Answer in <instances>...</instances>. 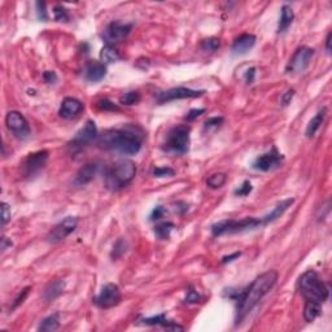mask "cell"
Segmentation results:
<instances>
[{"instance_id":"1","label":"cell","mask_w":332,"mask_h":332,"mask_svg":"<svg viewBox=\"0 0 332 332\" xmlns=\"http://www.w3.org/2000/svg\"><path fill=\"white\" fill-rule=\"evenodd\" d=\"M277 281V271L269 270L256 278L247 288L230 294V297L236 300V325L242 323L245 317L257 307L260 301L273 290Z\"/></svg>"},{"instance_id":"2","label":"cell","mask_w":332,"mask_h":332,"mask_svg":"<svg viewBox=\"0 0 332 332\" xmlns=\"http://www.w3.org/2000/svg\"><path fill=\"white\" fill-rule=\"evenodd\" d=\"M101 148L116 151L122 155H136L142 148L143 135L136 126L122 129H109L103 132L97 140Z\"/></svg>"},{"instance_id":"3","label":"cell","mask_w":332,"mask_h":332,"mask_svg":"<svg viewBox=\"0 0 332 332\" xmlns=\"http://www.w3.org/2000/svg\"><path fill=\"white\" fill-rule=\"evenodd\" d=\"M136 166L131 160H119L105 169L104 181L109 191L117 192L129 186L135 178Z\"/></svg>"},{"instance_id":"4","label":"cell","mask_w":332,"mask_h":332,"mask_svg":"<svg viewBox=\"0 0 332 332\" xmlns=\"http://www.w3.org/2000/svg\"><path fill=\"white\" fill-rule=\"evenodd\" d=\"M299 291L308 301L323 304L329 299V288L314 270L305 271L299 279Z\"/></svg>"},{"instance_id":"5","label":"cell","mask_w":332,"mask_h":332,"mask_svg":"<svg viewBox=\"0 0 332 332\" xmlns=\"http://www.w3.org/2000/svg\"><path fill=\"white\" fill-rule=\"evenodd\" d=\"M190 132L188 125H178L171 127L162 143V151L175 155H184L190 149Z\"/></svg>"},{"instance_id":"6","label":"cell","mask_w":332,"mask_h":332,"mask_svg":"<svg viewBox=\"0 0 332 332\" xmlns=\"http://www.w3.org/2000/svg\"><path fill=\"white\" fill-rule=\"evenodd\" d=\"M261 226H264L261 218L247 217V218H243L240 221L229 220L214 223L210 227V231H212L213 236H222L226 235V234H238V232L249 231V230H255L257 227H261Z\"/></svg>"},{"instance_id":"7","label":"cell","mask_w":332,"mask_h":332,"mask_svg":"<svg viewBox=\"0 0 332 332\" xmlns=\"http://www.w3.org/2000/svg\"><path fill=\"white\" fill-rule=\"evenodd\" d=\"M5 125L6 129L12 132L13 135L16 136L17 139H21V140H25L30 136V126L27 119L21 114L17 110H10L8 112L5 117Z\"/></svg>"},{"instance_id":"8","label":"cell","mask_w":332,"mask_h":332,"mask_svg":"<svg viewBox=\"0 0 332 332\" xmlns=\"http://www.w3.org/2000/svg\"><path fill=\"white\" fill-rule=\"evenodd\" d=\"M119 301H121V291L114 283L105 284L94 299V304L100 309H110L117 307Z\"/></svg>"},{"instance_id":"9","label":"cell","mask_w":332,"mask_h":332,"mask_svg":"<svg viewBox=\"0 0 332 332\" xmlns=\"http://www.w3.org/2000/svg\"><path fill=\"white\" fill-rule=\"evenodd\" d=\"M314 55V49L307 47V45H303L300 48L295 52V55L292 56V58L290 60L287 65V71L288 74H296V73H303L305 69H308V66L310 65L312 61V57Z\"/></svg>"},{"instance_id":"10","label":"cell","mask_w":332,"mask_h":332,"mask_svg":"<svg viewBox=\"0 0 332 332\" xmlns=\"http://www.w3.org/2000/svg\"><path fill=\"white\" fill-rule=\"evenodd\" d=\"M48 161V152L47 151H38L34 153H30L25 158L22 164V174L26 178L35 177L39 171L42 170Z\"/></svg>"},{"instance_id":"11","label":"cell","mask_w":332,"mask_h":332,"mask_svg":"<svg viewBox=\"0 0 332 332\" xmlns=\"http://www.w3.org/2000/svg\"><path fill=\"white\" fill-rule=\"evenodd\" d=\"M205 94L204 90H192L188 87H173L157 95V103L165 104L169 101L182 100V99H195Z\"/></svg>"},{"instance_id":"12","label":"cell","mask_w":332,"mask_h":332,"mask_svg":"<svg viewBox=\"0 0 332 332\" xmlns=\"http://www.w3.org/2000/svg\"><path fill=\"white\" fill-rule=\"evenodd\" d=\"M78 225V218L75 217H66L61 222H58L53 229L49 231L47 235V240L49 243H58L64 240L65 238H68L71 232L77 229Z\"/></svg>"},{"instance_id":"13","label":"cell","mask_w":332,"mask_h":332,"mask_svg":"<svg viewBox=\"0 0 332 332\" xmlns=\"http://www.w3.org/2000/svg\"><path fill=\"white\" fill-rule=\"evenodd\" d=\"M284 157L277 151V148H273L271 151L266 152L264 155L258 156L253 162V169L260 171H270L273 169L279 168L283 162Z\"/></svg>"},{"instance_id":"14","label":"cell","mask_w":332,"mask_h":332,"mask_svg":"<svg viewBox=\"0 0 332 332\" xmlns=\"http://www.w3.org/2000/svg\"><path fill=\"white\" fill-rule=\"evenodd\" d=\"M131 29H132L131 23L113 21V22H110L109 25H108L107 29H105L104 38L107 39L108 44H109V43L121 42V40H123L126 36L129 35Z\"/></svg>"},{"instance_id":"15","label":"cell","mask_w":332,"mask_h":332,"mask_svg":"<svg viewBox=\"0 0 332 332\" xmlns=\"http://www.w3.org/2000/svg\"><path fill=\"white\" fill-rule=\"evenodd\" d=\"M99 138V134H97V127L96 123L94 121L88 119L87 122L84 123V126L82 127L79 131L75 134L74 139H73V145L74 147H84V145L90 144L95 140V139Z\"/></svg>"},{"instance_id":"16","label":"cell","mask_w":332,"mask_h":332,"mask_svg":"<svg viewBox=\"0 0 332 332\" xmlns=\"http://www.w3.org/2000/svg\"><path fill=\"white\" fill-rule=\"evenodd\" d=\"M83 75L88 82H94V83L100 82L107 75V66L103 62L91 60L84 65Z\"/></svg>"},{"instance_id":"17","label":"cell","mask_w":332,"mask_h":332,"mask_svg":"<svg viewBox=\"0 0 332 332\" xmlns=\"http://www.w3.org/2000/svg\"><path fill=\"white\" fill-rule=\"evenodd\" d=\"M83 110V104L75 97H65L62 100L60 109H58V114L64 119H71L77 117L79 113Z\"/></svg>"},{"instance_id":"18","label":"cell","mask_w":332,"mask_h":332,"mask_svg":"<svg viewBox=\"0 0 332 332\" xmlns=\"http://www.w3.org/2000/svg\"><path fill=\"white\" fill-rule=\"evenodd\" d=\"M256 44V36L253 34H242L236 38L232 43L231 53L234 56L245 55L247 52L251 51Z\"/></svg>"},{"instance_id":"19","label":"cell","mask_w":332,"mask_h":332,"mask_svg":"<svg viewBox=\"0 0 332 332\" xmlns=\"http://www.w3.org/2000/svg\"><path fill=\"white\" fill-rule=\"evenodd\" d=\"M295 203V199H284V200L279 201V203L273 208L270 213H268L265 217H262V225L266 226L269 223H273L274 221H277L278 218H281L286 212L288 210V208H291V205Z\"/></svg>"},{"instance_id":"20","label":"cell","mask_w":332,"mask_h":332,"mask_svg":"<svg viewBox=\"0 0 332 332\" xmlns=\"http://www.w3.org/2000/svg\"><path fill=\"white\" fill-rule=\"evenodd\" d=\"M97 171V165L96 164H86L82 166L79 170L77 171V174L74 177V184L81 187V186H86L90 183L95 178Z\"/></svg>"},{"instance_id":"21","label":"cell","mask_w":332,"mask_h":332,"mask_svg":"<svg viewBox=\"0 0 332 332\" xmlns=\"http://www.w3.org/2000/svg\"><path fill=\"white\" fill-rule=\"evenodd\" d=\"M142 322L147 326H161L166 330H171V331H177V330H181L183 331V327L178 326L177 323L173 322V321H169L166 318L165 314H158L155 317H149V318H143Z\"/></svg>"},{"instance_id":"22","label":"cell","mask_w":332,"mask_h":332,"mask_svg":"<svg viewBox=\"0 0 332 332\" xmlns=\"http://www.w3.org/2000/svg\"><path fill=\"white\" fill-rule=\"evenodd\" d=\"M64 288H65L64 281H60V279H58V281L51 282V283L47 286V288L44 290V294H43L44 300L47 301V303L53 301L55 299H57L62 292H64Z\"/></svg>"},{"instance_id":"23","label":"cell","mask_w":332,"mask_h":332,"mask_svg":"<svg viewBox=\"0 0 332 332\" xmlns=\"http://www.w3.org/2000/svg\"><path fill=\"white\" fill-rule=\"evenodd\" d=\"M326 108H323L322 110L317 113L313 118L310 119L309 125H308L307 127V131H305V135H307L308 138H313L317 134V131L321 129V126H322V123L325 122V118H326Z\"/></svg>"},{"instance_id":"24","label":"cell","mask_w":332,"mask_h":332,"mask_svg":"<svg viewBox=\"0 0 332 332\" xmlns=\"http://www.w3.org/2000/svg\"><path fill=\"white\" fill-rule=\"evenodd\" d=\"M295 13L294 9L290 5H283L281 10V18H279V23H278V32H284L291 26V23L294 22Z\"/></svg>"},{"instance_id":"25","label":"cell","mask_w":332,"mask_h":332,"mask_svg":"<svg viewBox=\"0 0 332 332\" xmlns=\"http://www.w3.org/2000/svg\"><path fill=\"white\" fill-rule=\"evenodd\" d=\"M322 304L316 303V301H308L305 300V307H304V320L307 321L308 323H312L316 321L317 317H320L321 314V308Z\"/></svg>"},{"instance_id":"26","label":"cell","mask_w":332,"mask_h":332,"mask_svg":"<svg viewBox=\"0 0 332 332\" xmlns=\"http://www.w3.org/2000/svg\"><path fill=\"white\" fill-rule=\"evenodd\" d=\"M60 327V313H53L51 316L45 317L44 320L40 322L38 327V331L49 332L56 331Z\"/></svg>"},{"instance_id":"27","label":"cell","mask_w":332,"mask_h":332,"mask_svg":"<svg viewBox=\"0 0 332 332\" xmlns=\"http://www.w3.org/2000/svg\"><path fill=\"white\" fill-rule=\"evenodd\" d=\"M100 58L103 64H113V62L118 61L121 56H119L118 51L112 44H107L101 48Z\"/></svg>"},{"instance_id":"28","label":"cell","mask_w":332,"mask_h":332,"mask_svg":"<svg viewBox=\"0 0 332 332\" xmlns=\"http://www.w3.org/2000/svg\"><path fill=\"white\" fill-rule=\"evenodd\" d=\"M175 229L174 223L171 222H162L155 227V234L160 240H166L170 238L171 231Z\"/></svg>"},{"instance_id":"29","label":"cell","mask_w":332,"mask_h":332,"mask_svg":"<svg viewBox=\"0 0 332 332\" xmlns=\"http://www.w3.org/2000/svg\"><path fill=\"white\" fill-rule=\"evenodd\" d=\"M226 181H227V175L225 173H214V174L209 175L207 179V184L209 188H213V190H217V188H221L225 186Z\"/></svg>"},{"instance_id":"30","label":"cell","mask_w":332,"mask_h":332,"mask_svg":"<svg viewBox=\"0 0 332 332\" xmlns=\"http://www.w3.org/2000/svg\"><path fill=\"white\" fill-rule=\"evenodd\" d=\"M139 101H140V94L138 91H130V92H126L125 95L119 97V103L122 105H134Z\"/></svg>"},{"instance_id":"31","label":"cell","mask_w":332,"mask_h":332,"mask_svg":"<svg viewBox=\"0 0 332 332\" xmlns=\"http://www.w3.org/2000/svg\"><path fill=\"white\" fill-rule=\"evenodd\" d=\"M126 249H127V244H126L125 240H123V239H118L116 244L113 245V251L112 253H110V257H112L113 260L122 257V256L125 255Z\"/></svg>"},{"instance_id":"32","label":"cell","mask_w":332,"mask_h":332,"mask_svg":"<svg viewBox=\"0 0 332 332\" xmlns=\"http://www.w3.org/2000/svg\"><path fill=\"white\" fill-rule=\"evenodd\" d=\"M220 45H221L220 39L209 38V39H205V40H203L200 44V47H201V49L205 52H216L217 49L220 48Z\"/></svg>"},{"instance_id":"33","label":"cell","mask_w":332,"mask_h":332,"mask_svg":"<svg viewBox=\"0 0 332 332\" xmlns=\"http://www.w3.org/2000/svg\"><path fill=\"white\" fill-rule=\"evenodd\" d=\"M53 17H55V19L58 21V22H68L69 18H70L68 10L65 9L62 5H56L55 8H53Z\"/></svg>"},{"instance_id":"34","label":"cell","mask_w":332,"mask_h":332,"mask_svg":"<svg viewBox=\"0 0 332 332\" xmlns=\"http://www.w3.org/2000/svg\"><path fill=\"white\" fill-rule=\"evenodd\" d=\"M223 122V117H212V118L207 119L205 122H204V130L205 131H209V130L213 129H218Z\"/></svg>"},{"instance_id":"35","label":"cell","mask_w":332,"mask_h":332,"mask_svg":"<svg viewBox=\"0 0 332 332\" xmlns=\"http://www.w3.org/2000/svg\"><path fill=\"white\" fill-rule=\"evenodd\" d=\"M152 174L155 175L156 178H165V177H173L175 174V170L168 166H160V168H156L153 170Z\"/></svg>"},{"instance_id":"36","label":"cell","mask_w":332,"mask_h":332,"mask_svg":"<svg viewBox=\"0 0 332 332\" xmlns=\"http://www.w3.org/2000/svg\"><path fill=\"white\" fill-rule=\"evenodd\" d=\"M96 108L99 110H104V112H108V110H118V107L116 104L110 101L109 99H101L96 103Z\"/></svg>"},{"instance_id":"37","label":"cell","mask_w":332,"mask_h":332,"mask_svg":"<svg viewBox=\"0 0 332 332\" xmlns=\"http://www.w3.org/2000/svg\"><path fill=\"white\" fill-rule=\"evenodd\" d=\"M10 217H12V213H10V207L6 203H1V226H5L6 223L10 221Z\"/></svg>"},{"instance_id":"38","label":"cell","mask_w":332,"mask_h":332,"mask_svg":"<svg viewBox=\"0 0 332 332\" xmlns=\"http://www.w3.org/2000/svg\"><path fill=\"white\" fill-rule=\"evenodd\" d=\"M252 190H253V187H252L251 182L245 181V182H243V184L240 186V187L236 188L235 195L236 196H247V195L251 194Z\"/></svg>"},{"instance_id":"39","label":"cell","mask_w":332,"mask_h":332,"mask_svg":"<svg viewBox=\"0 0 332 332\" xmlns=\"http://www.w3.org/2000/svg\"><path fill=\"white\" fill-rule=\"evenodd\" d=\"M200 295L197 294L196 291L192 290V288H190V290L187 291V295H186V299H184V303L186 304H196L200 301Z\"/></svg>"},{"instance_id":"40","label":"cell","mask_w":332,"mask_h":332,"mask_svg":"<svg viewBox=\"0 0 332 332\" xmlns=\"http://www.w3.org/2000/svg\"><path fill=\"white\" fill-rule=\"evenodd\" d=\"M35 6L36 14H38V18L40 19V21H45V19L48 18V14H47V10H45V3H43V1H36Z\"/></svg>"},{"instance_id":"41","label":"cell","mask_w":332,"mask_h":332,"mask_svg":"<svg viewBox=\"0 0 332 332\" xmlns=\"http://www.w3.org/2000/svg\"><path fill=\"white\" fill-rule=\"evenodd\" d=\"M165 214H166V209H165L164 207H161V205H158V207H156L155 209L152 210L151 216H149V220H151V221L161 220Z\"/></svg>"},{"instance_id":"42","label":"cell","mask_w":332,"mask_h":332,"mask_svg":"<svg viewBox=\"0 0 332 332\" xmlns=\"http://www.w3.org/2000/svg\"><path fill=\"white\" fill-rule=\"evenodd\" d=\"M29 291H30V287H26L25 290H22V292H21V294L18 295V297H17L16 300L13 301L12 308H10V310H14L17 307H19V305H21V304L23 303V300H25L26 296H27V294H29Z\"/></svg>"},{"instance_id":"43","label":"cell","mask_w":332,"mask_h":332,"mask_svg":"<svg viewBox=\"0 0 332 332\" xmlns=\"http://www.w3.org/2000/svg\"><path fill=\"white\" fill-rule=\"evenodd\" d=\"M204 113H205V109H204V108H199V109H191L190 112L187 113L186 119H187V121H194V119H196L197 117H200L201 114H204Z\"/></svg>"},{"instance_id":"44","label":"cell","mask_w":332,"mask_h":332,"mask_svg":"<svg viewBox=\"0 0 332 332\" xmlns=\"http://www.w3.org/2000/svg\"><path fill=\"white\" fill-rule=\"evenodd\" d=\"M294 96H295V90H294V88H291V90H288L287 92H286V94H283V96H282V105L287 107L288 104L292 101Z\"/></svg>"},{"instance_id":"45","label":"cell","mask_w":332,"mask_h":332,"mask_svg":"<svg viewBox=\"0 0 332 332\" xmlns=\"http://www.w3.org/2000/svg\"><path fill=\"white\" fill-rule=\"evenodd\" d=\"M255 77H256V68H255V66L249 68L248 70L244 73V79L248 84L253 83V81H255Z\"/></svg>"},{"instance_id":"46","label":"cell","mask_w":332,"mask_h":332,"mask_svg":"<svg viewBox=\"0 0 332 332\" xmlns=\"http://www.w3.org/2000/svg\"><path fill=\"white\" fill-rule=\"evenodd\" d=\"M43 78H44V81L49 84H53L57 81V75H56L55 71H44Z\"/></svg>"},{"instance_id":"47","label":"cell","mask_w":332,"mask_h":332,"mask_svg":"<svg viewBox=\"0 0 332 332\" xmlns=\"http://www.w3.org/2000/svg\"><path fill=\"white\" fill-rule=\"evenodd\" d=\"M242 256V253L240 252H235V253H232V255L230 256H225V257L222 258V264H229V262H232L234 260H236V258H239Z\"/></svg>"},{"instance_id":"48","label":"cell","mask_w":332,"mask_h":332,"mask_svg":"<svg viewBox=\"0 0 332 332\" xmlns=\"http://www.w3.org/2000/svg\"><path fill=\"white\" fill-rule=\"evenodd\" d=\"M12 247V242L6 236H1V252L6 251L8 248Z\"/></svg>"},{"instance_id":"49","label":"cell","mask_w":332,"mask_h":332,"mask_svg":"<svg viewBox=\"0 0 332 332\" xmlns=\"http://www.w3.org/2000/svg\"><path fill=\"white\" fill-rule=\"evenodd\" d=\"M331 38H332V34H331V32H329V34H327V38H326V51H327V53H331Z\"/></svg>"}]
</instances>
